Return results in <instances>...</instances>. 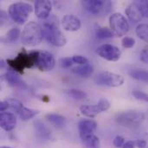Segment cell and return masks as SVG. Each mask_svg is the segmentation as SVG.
<instances>
[{
  "label": "cell",
  "mask_w": 148,
  "mask_h": 148,
  "mask_svg": "<svg viewBox=\"0 0 148 148\" xmlns=\"http://www.w3.org/2000/svg\"><path fill=\"white\" fill-rule=\"evenodd\" d=\"M133 95L140 101H148V95L142 92V91H139V90H134L133 92Z\"/></svg>",
  "instance_id": "32"
},
{
  "label": "cell",
  "mask_w": 148,
  "mask_h": 148,
  "mask_svg": "<svg viewBox=\"0 0 148 148\" xmlns=\"http://www.w3.org/2000/svg\"><path fill=\"white\" fill-rule=\"evenodd\" d=\"M5 101H7V103H8V105H9V108H10V109L13 110V111H16V113L19 111V109H20L21 108L23 107V103H22L20 101L16 100V99L10 98V99H7V100H5Z\"/></svg>",
  "instance_id": "28"
},
{
  "label": "cell",
  "mask_w": 148,
  "mask_h": 148,
  "mask_svg": "<svg viewBox=\"0 0 148 148\" xmlns=\"http://www.w3.org/2000/svg\"><path fill=\"white\" fill-rule=\"evenodd\" d=\"M122 46L126 49H130L133 48L135 45V40L133 37H129V36H125L122 39Z\"/></svg>",
  "instance_id": "30"
},
{
  "label": "cell",
  "mask_w": 148,
  "mask_h": 148,
  "mask_svg": "<svg viewBox=\"0 0 148 148\" xmlns=\"http://www.w3.org/2000/svg\"><path fill=\"white\" fill-rule=\"evenodd\" d=\"M114 33L111 29L107 27H97L95 29V36L99 40H106L112 38L114 36Z\"/></svg>",
  "instance_id": "21"
},
{
  "label": "cell",
  "mask_w": 148,
  "mask_h": 148,
  "mask_svg": "<svg viewBox=\"0 0 148 148\" xmlns=\"http://www.w3.org/2000/svg\"><path fill=\"white\" fill-rule=\"evenodd\" d=\"M95 82L96 84L100 86L116 88L121 86L124 83L125 79L121 75L108 72V71H103L96 75Z\"/></svg>",
  "instance_id": "8"
},
{
  "label": "cell",
  "mask_w": 148,
  "mask_h": 148,
  "mask_svg": "<svg viewBox=\"0 0 148 148\" xmlns=\"http://www.w3.org/2000/svg\"><path fill=\"white\" fill-rule=\"evenodd\" d=\"M80 112L82 115L88 118H95L101 113L98 105H83L80 108Z\"/></svg>",
  "instance_id": "19"
},
{
  "label": "cell",
  "mask_w": 148,
  "mask_h": 148,
  "mask_svg": "<svg viewBox=\"0 0 148 148\" xmlns=\"http://www.w3.org/2000/svg\"><path fill=\"white\" fill-rule=\"evenodd\" d=\"M135 2L137 5L139 6L143 16L148 18V0H140V1H135Z\"/></svg>",
  "instance_id": "29"
},
{
  "label": "cell",
  "mask_w": 148,
  "mask_h": 148,
  "mask_svg": "<svg viewBox=\"0 0 148 148\" xmlns=\"http://www.w3.org/2000/svg\"><path fill=\"white\" fill-rule=\"evenodd\" d=\"M97 105H98V107L100 108L101 113H102V112H105V111H107V110H108L109 108H110V103H109V101H108L107 99H105V98L101 99V100L99 101V102L97 103Z\"/></svg>",
  "instance_id": "31"
},
{
  "label": "cell",
  "mask_w": 148,
  "mask_h": 148,
  "mask_svg": "<svg viewBox=\"0 0 148 148\" xmlns=\"http://www.w3.org/2000/svg\"><path fill=\"white\" fill-rule=\"evenodd\" d=\"M20 34L21 31L18 28H12L6 33L3 38V41L4 42H15L20 36Z\"/></svg>",
  "instance_id": "24"
},
{
  "label": "cell",
  "mask_w": 148,
  "mask_h": 148,
  "mask_svg": "<svg viewBox=\"0 0 148 148\" xmlns=\"http://www.w3.org/2000/svg\"><path fill=\"white\" fill-rule=\"evenodd\" d=\"M96 128H97V123L94 120L81 121L78 124V130L82 140L85 141L86 140L93 136Z\"/></svg>",
  "instance_id": "11"
},
{
  "label": "cell",
  "mask_w": 148,
  "mask_h": 148,
  "mask_svg": "<svg viewBox=\"0 0 148 148\" xmlns=\"http://www.w3.org/2000/svg\"><path fill=\"white\" fill-rule=\"evenodd\" d=\"M0 126L6 132L12 131L16 126V118L12 113L3 112L0 114Z\"/></svg>",
  "instance_id": "14"
},
{
  "label": "cell",
  "mask_w": 148,
  "mask_h": 148,
  "mask_svg": "<svg viewBox=\"0 0 148 148\" xmlns=\"http://www.w3.org/2000/svg\"><path fill=\"white\" fill-rule=\"evenodd\" d=\"M135 147H136V143L134 140H128V141L125 142L122 148H134Z\"/></svg>",
  "instance_id": "37"
},
{
  "label": "cell",
  "mask_w": 148,
  "mask_h": 148,
  "mask_svg": "<svg viewBox=\"0 0 148 148\" xmlns=\"http://www.w3.org/2000/svg\"><path fill=\"white\" fill-rule=\"evenodd\" d=\"M126 15L133 23H139L144 17L135 1L127 5L126 9Z\"/></svg>",
  "instance_id": "16"
},
{
  "label": "cell",
  "mask_w": 148,
  "mask_h": 148,
  "mask_svg": "<svg viewBox=\"0 0 148 148\" xmlns=\"http://www.w3.org/2000/svg\"><path fill=\"white\" fill-rule=\"evenodd\" d=\"M109 26L114 35L122 36L128 33L130 26L126 17L121 13H114L109 17Z\"/></svg>",
  "instance_id": "7"
},
{
  "label": "cell",
  "mask_w": 148,
  "mask_h": 148,
  "mask_svg": "<svg viewBox=\"0 0 148 148\" xmlns=\"http://www.w3.org/2000/svg\"><path fill=\"white\" fill-rule=\"evenodd\" d=\"M46 119L51 125H53L56 128H62L66 126V119L60 114H47Z\"/></svg>",
  "instance_id": "20"
},
{
  "label": "cell",
  "mask_w": 148,
  "mask_h": 148,
  "mask_svg": "<svg viewBox=\"0 0 148 148\" xmlns=\"http://www.w3.org/2000/svg\"><path fill=\"white\" fill-rule=\"evenodd\" d=\"M135 143H136V147H138L139 148H145L147 145L145 140H138L135 141Z\"/></svg>",
  "instance_id": "38"
},
{
  "label": "cell",
  "mask_w": 148,
  "mask_h": 148,
  "mask_svg": "<svg viewBox=\"0 0 148 148\" xmlns=\"http://www.w3.org/2000/svg\"><path fill=\"white\" fill-rule=\"evenodd\" d=\"M8 108H9V105H8L7 101H6L5 100L3 101H1V103H0V111L3 113V112L6 111Z\"/></svg>",
  "instance_id": "39"
},
{
  "label": "cell",
  "mask_w": 148,
  "mask_h": 148,
  "mask_svg": "<svg viewBox=\"0 0 148 148\" xmlns=\"http://www.w3.org/2000/svg\"><path fill=\"white\" fill-rule=\"evenodd\" d=\"M136 35L142 41L148 42V24L147 23H140L136 27Z\"/></svg>",
  "instance_id": "25"
},
{
  "label": "cell",
  "mask_w": 148,
  "mask_h": 148,
  "mask_svg": "<svg viewBox=\"0 0 148 148\" xmlns=\"http://www.w3.org/2000/svg\"><path fill=\"white\" fill-rule=\"evenodd\" d=\"M17 114L22 121H29L34 118L36 114H38V112L36 110L23 107L19 109V111L17 112Z\"/></svg>",
  "instance_id": "22"
},
{
  "label": "cell",
  "mask_w": 148,
  "mask_h": 148,
  "mask_svg": "<svg viewBox=\"0 0 148 148\" xmlns=\"http://www.w3.org/2000/svg\"><path fill=\"white\" fill-rule=\"evenodd\" d=\"M32 10L33 8L31 4L24 2H18L10 4L8 12L10 18L15 23L18 24H23L28 20Z\"/></svg>",
  "instance_id": "4"
},
{
  "label": "cell",
  "mask_w": 148,
  "mask_h": 148,
  "mask_svg": "<svg viewBox=\"0 0 148 148\" xmlns=\"http://www.w3.org/2000/svg\"><path fill=\"white\" fill-rule=\"evenodd\" d=\"M72 60L74 63H77L79 65H85L88 63V60L82 56H74L72 57Z\"/></svg>",
  "instance_id": "33"
},
{
  "label": "cell",
  "mask_w": 148,
  "mask_h": 148,
  "mask_svg": "<svg viewBox=\"0 0 148 148\" xmlns=\"http://www.w3.org/2000/svg\"><path fill=\"white\" fill-rule=\"evenodd\" d=\"M41 27L42 29L43 37L49 43L56 47H62L66 44L67 39L59 28L57 19H46L42 22Z\"/></svg>",
  "instance_id": "1"
},
{
  "label": "cell",
  "mask_w": 148,
  "mask_h": 148,
  "mask_svg": "<svg viewBox=\"0 0 148 148\" xmlns=\"http://www.w3.org/2000/svg\"><path fill=\"white\" fill-rule=\"evenodd\" d=\"M72 72L82 78H89L94 73V68L91 64L88 63L85 65H80L72 69Z\"/></svg>",
  "instance_id": "18"
},
{
  "label": "cell",
  "mask_w": 148,
  "mask_h": 148,
  "mask_svg": "<svg viewBox=\"0 0 148 148\" xmlns=\"http://www.w3.org/2000/svg\"><path fill=\"white\" fill-rule=\"evenodd\" d=\"M34 125H35V129H36V134L41 140H49L52 138V134H51L50 130L43 123H42L40 121H35Z\"/></svg>",
  "instance_id": "17"
},
{
  "label": "cell",
  "mask_w": 148,
  "mask_h": 148,
  "mask_svg": "<svg viewBox=\"0 0 148 148\" xmlns=\"http://www.w3.org/2000/svg\"><path fill=\"white\" fill-rule=\"evenodd\" d=\"M1 148H12V147H5V146H3V147H1Z\"/></svg>",
  "instance_id": "40"
},
{
  "label": "cell",
  "mask_w": 148,
  "mask_h": 148,
  "mask_svg": "<svg viewBox=\"0 0 148 148\" xmlns=\"http://www.w3.org/2000/svg\"><path fill=\"white\" fill-rule=\"evenodd\" d=\"M129 75L135 80L148 82V71L145 69H132L129 71Z\"/></svg>",
  "instance_id": "23"
},
{
  "label": "cell",
  "mask_w": 148,
  "mask_h": 148,
  "mask_svg": "<svg viewBox=\"0 0 148 148\" xmlns=\"http://www.w3.org/2000/svg\"><path fill=\"white\" fill-rule=\"evenodd\" d=\"M52 3L48 0H37L35 3V14L41 20H46L51 12Z\"/></svg>",
  "instance_id": "12"
},
{
  "label": "cell",
  "mask_w": 148,
  "mask_h": 148,
  "mask_svg": "<svg viewBox=\"0 0 148 148\" xmlns=\"http://www.w3.org/2000/svg\"><path fill=\"white\" fill-rule=\"evenodd\" d=\"M55 58L51 53L48 51H38V57L36 67L40 71H50L55 67Z\"/></svg>",
  "instance_id": "10"
},
{
  "label": "cell",
  "mask_w": 148,
  "mask_h": 148,
  "mask_svg": "<svg viewBox=\"0 0 148 148\" xmlns=\"http://www.w3.org/2000/svg\"><path fill=\"white\" fill-rule=\"evenodd\" d=\"M3 78L8 82V84L11 87L21 88V89H24L27 88L26 83L20 78V76L15 71H7L3 75Z\"/></svg>",
  "instance_id": "15"
},
{
  "label": "cell",
  "mask_w": 148,
  "mask_h": 148,
  "mask_svg": "<svg viewBox=\"0 0 148 148\" xmlns=\"http://www.w3.org/2000/svg\"><path fill=\"white\" fill-rule=\"evenodd\" d=\"M43 38L42 29L40 24L36 22H29L21 35V42L23 45L33 47L39 44Z\"/></svg>",
  "instance_id": "3"
},
{
  "label": "cell",
  "mask_w": 148,
  "mask_h": 148,
  "mask_svg": "<svg viewBox=\"0 0 148 148\" xmlns=\"http://www.w3.org/2000/svg\"><path fill=\"white\" fill-rule=\"evenodd\" d=\"M62 26L67 31H77L81 29V20L75 15H65L62 19Z\"/></svg>",
  "instance_id": "13"
},
{
  "label": "cell",
  "mask_w": 148,
  "mask_h": 148,
  "mask_svg": "<svg viewBox=\"0 0 148 148\" xmlns=\"http://www.w3.org/2000/svg\"><path fill=\"white\" fill-rule=\"evenodd\" d=\"M38 51H31L29 53L23 49L15 58L6 60V64L9 65L13 71L23 74L25 69H31L36 66Z\"/></svg>",
  "instance_id": "2"
},
{
  "label": "cell",
  "mask_w": 148,
  "mask_h": 148,
  "mask_svg": "<svg viewBox=\"0 0 148 148\" xmlns=\"http://www.w3.org/2000/svg\"><path fill=\"white\" fill-rule=\"evenodd\" d=\"M113 144L115 147L122 148L123 145L125 144V139L122 136H116L113 140Z\"/></svg>",
  "instance_id": "34"
},
{
  "label": "cell",
  "mask_w": 148,
  "mask_h": 148,
  "mask_svg": "<svg viewBox=\"0 0 148 148\" xmlns=\"http://www.w3.org/2000/svg\"><path fill=\"white\" fill-rule=\"evenodd\" d=\"M65 93L75 99V100H84L86 97H87V94L82 90H79V89H75V88H70V89H68V90H65Z\"/></svg>",
  "instance_id": "26"
},
{
  "label": "cell",
  "mask_w": 148,
  "mask_h": 148,
  "mask_svg": "<svg viewBox=\"0 0 148 148\" xmlns=\"http://www.w3.org/2000/svg\"><path fill=\"white\" fill-rule=\"evenodd\" d=\"M86 148H101V142L100 140L97 136H95V134L93 136H91L90 138H88V140H86L85 141H83Z\"/></svg>",
  "instance_id": "27"
},
{
  "label": "cell",
  "mask_w": 148,
  "mask_h": 148,
  "mask_svg": "<svg viewBox=\"0 0 148 148\" xmlns=\"http://www.w3.org/2000/svg\"><path fill=\"white\" fill-rule=\"evenodd\" d=\"M146 119V114L140 111H127L121 113L116 117V122L126 127H135L140 126Z\"/></svg>",
  "instance_id": "6"
},
{
  "label": "cell",
  "mask_w": 148,
  "mask_h": 148,
  "mask_svg": "<svg viewBox=\"0 0 148 148\" xmlns=\"http://www.w3.org/2000/svg\"><path fill=\"white\" fill-rule=\"evenodd\" d=\"M140 60L148 64V49H144L141 52H140Z\"/></svg>",
  "instance_id": "36"
},
{
  "label": "cell",
  "mask_w": 148,
  "mask_h": 148,
  "mask_svg": "<svg viewBox=\"0 0 148 148\" xmlns=\"http://www.w3.org/2000/svg\"><path fill=\"white\" fill-rule=\"evenodd\" d=\"M82 5L88 12L96 16H106L112 10L113 3L109 0H84Z\"/></svg>",
  "instance_id": "5"
},
{
  "label": "cell",
  "mask_w": 148,
  "mask_h": 148,
  "mask_svg": "<svg viewBox=\"0 0 148 148\" xmlns=\"http://www.w3.org/2000/svg\"><path fill=\"white\" fill-rule=\"evenodd\" d=\"M73 60L72 58L70 57H65V58H62L61 59V65L62 68H65V69H68V68H70L73 64Z\"/></svg>",
  "instance_id": "35"
},
{
  "label": "cell",
  "mask_w": 148,
  "mask_h": 148,
  "mask_svg": "<svg viewBox=\"0 0 148 148\" xmlns=\"http://www.w3.org/2000/svg\"><path fill=\"white\" fill-rule=\"evenodd\" d=\"M96 53L99 56L109 62H116L121 56V49L118 47L108 43L101 45L97 49Z\"/></svg>",
  "instance_id": "9"
}]
</instances>
